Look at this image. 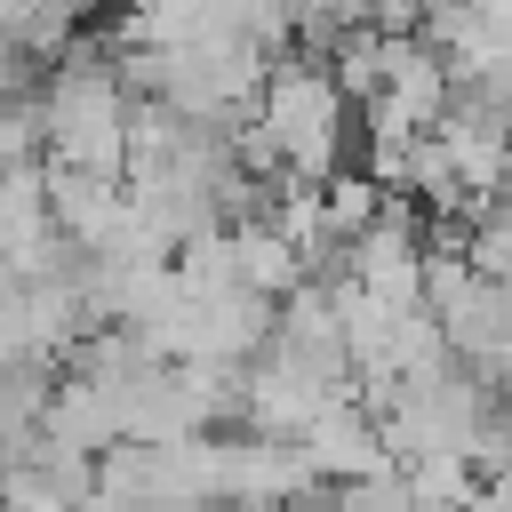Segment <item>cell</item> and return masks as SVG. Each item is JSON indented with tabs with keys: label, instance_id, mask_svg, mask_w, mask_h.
<instances>
[{
	"label": "cell",
	"instance_id": "obj_1",
	"mask_svg": "<svg viewBox=\"0 0 512 512\" xmlns=\"http://www.w3.org/2000/svg\"><path fill=\"white\" fill-rule=\"evenodd\" d=\"M128 112H136V96H128L120 64L72 48V56L56 64V80H48V104H40V136H48L40 160H56V168H96V176H128Z\"/></svg>",
	"mask_w": 512,
	"mask_h": 512
},
{
	"label": "cell",
	"instance_id": "obj_2",
	"mask_svg": "<svg viewBox=\"0 0 512 512\" xmlns=\"http://www.w3.org/2000/svg\"><path fill=\"white\" fill-rule=\"evenodd\" d=\"M0 32L24 56H64L80 32V0H0Z\"/></svg>",
	"mask_w": 512,
	"mask_h": 512
}]
</instances>
